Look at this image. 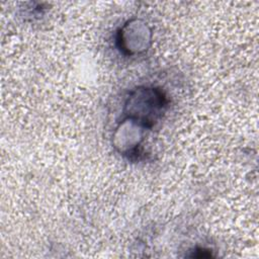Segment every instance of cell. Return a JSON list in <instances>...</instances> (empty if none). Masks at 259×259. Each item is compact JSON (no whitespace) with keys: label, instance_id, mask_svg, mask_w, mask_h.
Masks as SVG:
<instances>
[{"label":"cell","instance_id":"obj_1","mask_svg":"<svg viewBox=\"0 0 259 259\" xmlns=\"http://www.w3.org/2000/svg\"><path fill=\"white\" fill-rule=\"evenodd\" d=\"M168 100L160 89L137 88L125 103V113L128 119L151 128L162 116Z\"/></svg>","mask_w":259,"mask_h":259}]
</instances>
